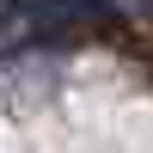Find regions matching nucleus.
Segmentation results:
<instances>
[{
  "label": "nucleus",
  "instance_id": "f257e3e1",
  "mask_svg": "<svg viewBox=\"0 0 153 153\" xmlns=\"http://www.w3.org/2000/svg\"><path fill=\"white\" fill-rule=\"evenodd\" d=\"M141 19H147V25H153V0H147V6H141Z\"/></svg>",
  "mask_w": 153,
  "mask_h": 153
}]
</instances>
